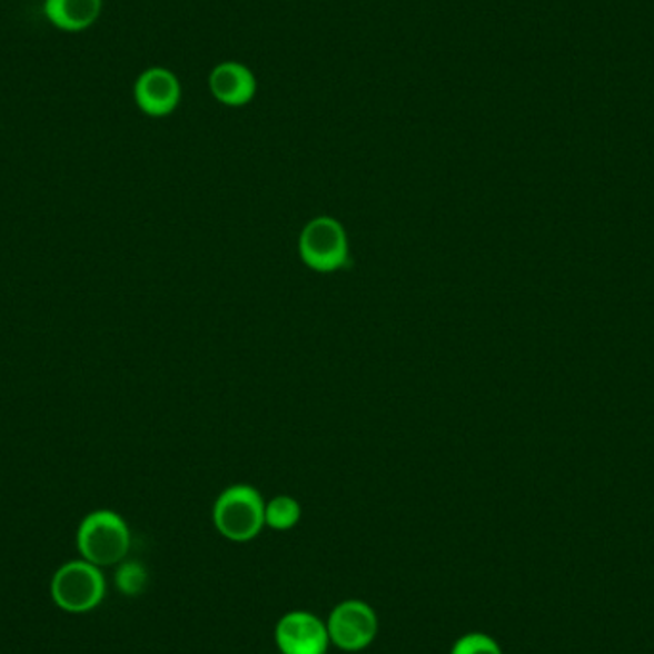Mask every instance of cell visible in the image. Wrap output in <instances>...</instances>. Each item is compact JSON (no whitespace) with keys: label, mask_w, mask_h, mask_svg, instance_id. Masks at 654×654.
Segmentation results:
<instances>
[{"label":"cell","mask_w":654,"mask_h":654,"mask_svg":"<svg viewBox=\"0 0 654 654\" xmlns=\"http://www.w3.org/2000/svg\"><path fill=\"white\" fill-rule=\"evenodd\" d=\"M274 643L281 654H327L331 647L326 622L308 611H289L274 627Z\"/></svg>","instance_id":"8992f818"},{"label":"cell","mask_w":654,"mask_h":654,"mask_svg":"<svg viewBox=\"0 0 654 654\" xmlns=\"http://www.w3.org/2000/svg\"><path fill=\"white\" fill-rule=\"evenodd\" d=\"M50 593L56 605L66 613H90L106 597L102 568L85 559L66 563L56 571Z\"/></svg>","instance_id":"3957f363"},{"label":"cell","mask_w":654,"mask_h":654,"mask_svg":"<svg viewBox=\"0 0 654 654\" xmlns=\"http://www.w3.org/2000/svg\"><path fill=\"white\" fill-rule=\"evenodd\" d=\"M326 626L334 647L345 653H358L374 643L379 632V618L366 601L347 600L335 605Z\"/></svg>","instance_id":"277c9868"},{"label":"cell","mask_w":654,"mask_h":654,"mask_svg":"<svg viewBox=\"0 0 654 654\" xmlns=\"http://www.w3.org/2000/svg\"><path fill=\"white\" fill-rule=\"evenodd\" d=\"M180 81L171 69H146L135 82V102L146 116H171L180 103Z\"/></svg>","instance_id":"52a82bcc"},{"label":"cell","mask_w":654,"mask_h":654,"mask_svg":"<svg viewBox=\"0 0 654 654\" xmlns=\"http://www.w3.org/2000/svg\"><path fill=\"white\" fill-rule=\"evenodd\" d=\"M300 521V504L291 496H276L266 504L265 523L272 531H291Z\"/></svg>","instance_id":"30bf717a"},{"label":"cell","mask_w":654,"mask_h":654,"mask_svg":"<svg viewBox=\"0 0 654 654\" xmlns=\"http://www.w3.org/2000/svg\"><path fill=\"white\" fill-rule=\"evenodd\" d=\"M299 251L313 270L334 272L348 262L347 232L335 218H314L300 234Z\"/></svg>","instance_id":"5b68a950"},{"label":"cell","mask_w":654,"mask_h":654,"mask_svg":"<svg viewBox=\"0 0 654 654\" xmlns=\"http://www.w3.org/2000/svg\"><path fill=\"white\" fill-rule=\"evenodd\" d=\"M266 504L259 492L247 484L226 488L212 507V523L222 538L244 544L265 528Z\"/></svg>","instance_id":"6da1fadb"},{"label":"cell","mask_w":654,"mask_h":654,"mask_svg":"<svg viewBox=\"0 0 654 654\" xmlns=\"http://www.w3.org/2000/svg\"><path fill=\"white\" fill-rule=\"evenodd\" d=\"M450 654H504L498 641L488 634L470 632L456 640L452 645Z\"/></svg>","instance_id":"7c38bea8"},{"label":"cell","mask_w":654,"mask_h":654,"mask_svg":"<svg viewBox=\"0 0 654 654\" xmlns=\"http://www.w3.org/2000/svg\"><path fill=\"white\" fill-rule=\"evenodd\" d=\"M116 586L127 597H138L148 586V571L137 561L119 563L116 573Z\"/></svg>","instance_id":"8fae6325"},{"label":"cell","mask_w":654,"mask_h":654,"mask_svg":"<svg viewBox=\"0 0 654 654\" xmlns=\"http://www.w3.org/2000/svg\"><path fill=\"white\" fill-rule=\"evenodd\" d=\"M42 12L56 29L81 33L102 14V0H44Z\"/></svg>","instance_id":"9c48e42d"},{"label":"cell","mask_w":654,"mask_h":654,"mask_svg":"<svg viewBox=\"0 0 654 654\" xmlns=\"http://www.w3.org/2000/svg\"><path fill=\"white\" fill-rule=\"evenodd\" d=\"M209 89L217 102L228 108H244L257 95V79L251 69L239 62L218 63L209 76Z\"/></svg>","instance_id":"ba28073f"},{"label":"cell","mask_w":654,"mask_h":654,"mask_svg":"<svg viewBox=\"0 0 654 654\" xmlns=\"http://www.w3.org/2000/svg\"><path fill=\"white\" fill-rule=\"evenodd\" d=\"M77 545L82 559L89 561L92 565L100 568L119 565L129 553V526L117 513H90L79 526Z\"/></svg>","instance_id":"7a4b0ae2"}]
</instances>
